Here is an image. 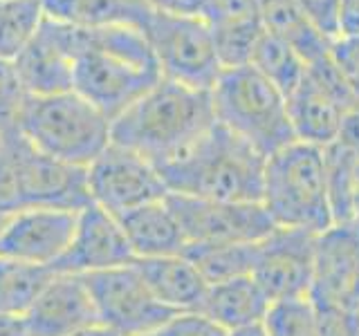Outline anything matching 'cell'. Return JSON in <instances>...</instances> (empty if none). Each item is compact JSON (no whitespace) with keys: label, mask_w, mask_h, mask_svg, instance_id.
<instances>
[{"label":"cell","mask_w":359,"mask_h":336,"mask_svg":"<svg viewBox=\"0 0 359 336\" xmlns=\"http://www.w3.org/2000/svg\"><path fill=\"white\" fill-rule=\"evenodd\" d=\"M160 78V65L142 27L81 29L74 90L104 112L110 123Z\"/></svg>","instance_id":"cell-1"},{"label":"cell","mask_w":359,"mask_h":336,"mask_svg":"<svg viewBox=\"0 0 359 336\" xmlns=\"http://www.w3.org/2000/svg\"><path fill=\"white\" fill-rule=\"evenodd\" d=\"M267 157L222 123L155 166L168 193L222 202H261Z\"/></svg>","instance_id":"cell-2"},{"label":"cell","mask_w":359,"mask_h":336,"mask_svg":"<svg viewBox=\"0 0 359 336\" xmlns=\"http://www.w3.org/2000/svg\"><path fill=\"white\" fill-rule=\"evenodd\" d=\"M213 123L211 92L160 78L110 123V141L144 155L153 166L168 162Z\"/></svg>","instance_id":"cell-3"},{"label":"cell","mask_w":359,"mask_h":336,"mask_svg":"<svg viewBox=\"0 0 359 336\" xmlns=\"http://www.w3.org/2000/svg\"><path fill=\"white\" fill-rule=\"evenodd\" d=\"M261 204L280 229H303L317 235L330 229L334 220L321 146L297 139L269 155Z\"/></svg>","instance_id":"cell-4"},{"label":"cell","mask_w":359,"mask_h":336,"mask_svg":"<svg viewBox=\"0 0 359 336\" xmlns=\"http://www.w3.org/2000/svg\"><path fill=\"white\" fill-rule=\"evenodd\" d=\"M216 121L269 157L297 141L287 97L252 65L222 70L211 90Z\"/></svg>","instance_id":"cell-5"},{"label":"cell","mask_w":359,"mask_h":336,"mask_svg":"<svg viewBox=\"0 0 359 336\" xmlns=\"http://www.w3.org/2000/svg\"><path fill=\"white\" fill-rule=\"evenodd\" d=\"M20 134L39 153L88 168L110 146V119L76 90L32 97Z\"/></svg>","instance_id":"cell-6"},{"label":"cell","mask_w":359,"mask_h":336,"mask_svg":"<svg viewBox=\"0 0 359 336\" xmlns=\"http://www.w3.org/2000/svg\"><path fill=\"white\" fill-rule=\"evenodd\" d=\"M142 29L160 65L162 78L211 92L222 74V65L205 18L153 11Z\"/></svg>","instance_id":"cell-7"},{"label":"cell","mask_w":359,"mask_h":336,"mask_svg":"<svg viewBox=\"0 0 359 336\" xmlns=\"http://www.w3.org/2000/svg\"><path fill=\"white\" fill-rule=\"evenodd\" d=\"M83 280L93 296L99 325L117 336H153L180 314L153 296L133 262L86 274Z\"/></svg>","instance_id":"cell-8"},{"label":"cell","mask_w":359,"mask_h":336,"mask_svg":"<svg viewBox=\"0 0 359 336\" xmlns=\"http://www.w3.org/2000/svg\"><path fill=\"white\" fill-rule=\"evenodd\" d=\"M357 106L359 99L346 85L330 56L306 65V74L287 97V112L297 139L321 148L339 139L346 115Z\"/></svg>","instance_id":"cell-9"},{"label":"cell","mask_w":359,"mask_h":336,"mask_svg":"<svg viewBox=\"0 0 359 336\" xmlns=\"http://www.w3.org/2000/svg\"><path fill=\"white\" fill-rule=\"evenodd\" d=\"M166 204L182 229L187 246L258 242L278 229L261 202H222L168 193Z\"/></svg>","instance_id":"cell-10"},{"label":"cell","mask_w":359,"mask_h":336,"mask_svg":"<svg viewBox=\"0 0 359 336\" xmlns=\"http://www.w3.org/2000/svg\"><path fill=\"white\" fill-rule=\"evenodd\" d=\"M88 190L93 204L115 218L168 195V188L153 162L112 141L88 166Z\"/></svg>","instance_id":"cell-11"},{"label":"cell","mask_w":359,"mask_h":336,"mask_svg":"<svg viewBox=\"0 0 359 336\" xmlns=\"http://www.w3.org/2000/svg\"><path fill=\"white\" fill-rule=\"evenodd\" d=\"M9 144L14 150L20 209L81 211L93 204L88 190V168L43 155L22 137L11 139Z\"/></svg>","instance_id":"cell-12"},{"label":"cell","mask_w":359,"mask_h":336,"mask_svg":"<svg viewBox=\"0 0 359 336\" xmlns=\"http://www.w3.org/2000/svg\"><path fill=\"white\" fill-rule=\"evenodd\" d=\"M308 298L319 309L359 314V218L317 235Z\"/></svg>","instance_id":"cell-13"},{"label":"cell","mask_w":359,"mask_h":336,"mask_svg":"<svg viewBox=\"0 0 359 336\" xmlns=\"http://www.w3.org/2000/svg\"><path fill=\"white\" fill-rule=\"evenodd\" d=\"M81 29L45 16L36 36L14 61L22 85L32 97H50L74 90V65Z\"/></svg>","instance_id":"cell-14"},{"label":"cell","mask_w":359,"mask_h":336,"mask_svg":"<svg viewBox=\"0 0 359 336\" xmlns=\"http://www.w3.org/2000/svg\"><path fill=\"white\" fill-rule=\"evenodd\" d=\"M314 240L317 233L303 229H274L261 240L252 278L269 302L308 298L312 285Z\"/></svg>","instance_id":"cell-15"},{"label":"cell","mask_w":359,"mask_h":336,"mask_svg":"<svg viewBox=\"0 0 359 336\" xmlns=\"http://www.w3.org/2000/svg\"><path fill=\"white\" fill-rule=\"evenodd\" d=\"M76 216L79 211L65 209H20L9 213L0 235V255L54 269L70 246Z\"/></svg>","instance_id":"cell-16"},{"label":"cell","mask_w":359,"mask_h":336,"mask_svg":"<svg viewBox=\"0 0 359 336\" xmlns=\"http://www.w3.org/2000/svg\"><path fill=\"white\" fill-rule=\"evenodd\" d=\"M133 260L135 253L119 220L97 204H90L79 211L70 246L54 265V272L86 276L130 265Z\"/></svg>","instance_id":"cell-17"},{"label":"cell","mask_w":359,"mask_h":336,"mask_svg":"<svg viewBox=\"0 0 359 336\" xmlns=\"http://www.w3.org/2000/svg\"><path fill=\"white\" fill-rule=\"evenodd\" d=\"M22 318L29 336H72L99 325L86 280L76 274H54Z\"/></svg>","instance_id":"cell-18"},{"label":"cell","mask_w":359,"mask_h":336,"mask_svg":"<svg viewBox=\"0 0 359 336\" xmlns=\"http://www.w3.org/2000/svg\"><path fill=\"white\" fill-rule=\"evenodd\" d=\"M202 18L211 29L222 70L250 65L265 34L258 0H209Z\"/></svg>","instance_id":"cell-19"},{"label":"cell","mask_w":359,"mask_h":336,"mask_svg":"<svg viewBox=\"0 0 359 336\" xmlns=\"http://www.w3.org/2000/svg\"><path fill=\"white\" fill-rule=\"evenodd\" d=\"M133 267L153 291V296L180 314L198 312L207 296L209 283L198 267L182 255L162 258H135Z\"/></svg>","instance_id":"cell-20"},{"label":"cell","mask_w":359,"mask_h":336,"mask_svg":"<svg viewBox=\"0 0 359 336\" xmlns=\"http://www.w3.org/2000/svg\"><path fill=\"white\" fill-rule=\"evenodd\" d=\"M117 220L126 233L135 258L182 255L187 251L182 229H180L173 211L168 209L166 197L133 209Z\"/></svg>","instance_id":"cell-21"},{"label":"cell","mask_w":359,"mask_h":336,"mask_svg":"<svg viewBox=\"0 0 359 336\" xmlns=\"http://www.w3.org/2000/svg\"><path fill=\"white\" fill-rule=\"evenodd\" d=\"M269 305L272 302L256 280L252 276H241L209 285L198 312L227 332H236L263 323Z\"/></svg>","instance_id":"cell-22"},{"label":"cell","mask_w":359,"mask_h":336,"mask_svg":"<svg viewBox=\"0 0 359 336\" xmlns=\"http://www.w3.org/2000/svg\"><path fill=\"white\" fill-rule=\"evenodd\" d=\"M258 9H261L265 31L290 45L306 65L330 56L332 38L314 25L297 0H258Z\"/></svg>","instance_id":"cell-23"},{"label":"cell","mask_w":359,"mask_h":336,"mask_svg":"<svg viewBox=\"0 0 359 336\" xmlns=\"http://www.w3.org/2000/svg\"><path fill=\"white\" fill-rule=\"evenodd\" d=\"M43 9L45 16L76 29L144 27L153 14L146 0H43Z\"/></svg>","instance_id":"cell-24"},{"label":"cell","mask_w":359,"mask_h":336,"mask_svg":"<svg viewBox=\"0 0 359 336\" xmlns=\"http://www.w3.org/2000/svg\"><path fill=\"white\" fill-rule=\"evenodd\" d=\"M258 242H229V244H191L184 255L198 267L209 285L222 280L252 276L258 260Z\"/></svg>","instance_id":"cell-25"},{"label":"cell","mask_w":359,"mask_h":336,"mask_svg":"<svg viewBox=\"0 0 359 336\" xmlns=\"http://www.w3.org/2000/svg\"><path fill=\"white\" fill-rule=\"evenodd\" d=\"M54 274L52 267L0 255V314L25 316Z\"/></svg>","instance_id":"cell-26"},{"label":"cell","mask_w":359,"mask_h":336,"mask_svg":"<svg viewBox=\"0 0 359 336\" xmlns=\"http://www.w3.org/2000/svg\"><path fill=\"white\" fill-rule=\"evenodd\" d=\"M250 65L256 72H261L269 83H274L285 97L292 94V90L306 74V61L290 45L269 36L267 31L258 41Z\"/></svg>","instance_id":"cell-27"},{"label":"cell","mask_w":359,"mask_h":336,"mask_svg":"<svg viewBox=\"0 0 359 336\" xmlns=\"http://www.w3.org/2000/svg\"><path fill=\"white\" fill-rule=\"evenodd\" d=\"M43 18V0L0 3V59L14 61L36 36Z\"/></svg>","instance_id":"cell-28"},{"label":"cell","mask_w":359,"mask_h":336,"mask_svg":"<svg viewBox=\"0 0 359 336\" xmlns=\"http://www.w3.org/2000/svg\"><path fill=\"white\" fill-rule=\"evenodd\" d=\"M263 328L267 336H321L319 312L310 298L272 302Z\"/></svg>","instance_id":"cell-29"},{"label":"cell","mask_w":359,"mask_h":336,"mask_svg":"<svg viewBox=\"0 0 359 336\" xmlns=\"http://www.w3.org/2000/svg\"><path fill=\"white\" fill-rule=\"evenodd\" d=\"M32 94L11 61L0 59V144L22 137L20 126Z\"/></svg>","instance_id":"cell-30"},{"label":"cell","mask_w":359,"mask_h":336,"mask_svg":"<svg viewBox=\"0 0 359 336\" xmlns=\"http://www.w3.org/2000/svg\"><path fill=\"white\" fill-rule=\"evenodd\" d=\"M330 61L359 99V34H339L330 45Z\"/></svg>","instance_id":"cell-31"},{"label":"cell","mask_w":359,"mask_h":336,"mask_svg":"<svg viewBox=\"0 0 359 336\" xmlns=\"http://www.w3.org/2000/svg\"><path fill=\"white\" fill-rule=\"evenodd\" d=\"M153 336H231L218 323H213L200 312H184L171 318Z\"/></svg>","instance_id":"cell-32"},{"label":"cell","mask_w":359,"mask_h":336,"mask_svg":"<svg viewBox=\"0 0 359 336\" xmlns=\"http://www.w3.org/2000/svg\"><path fill=\"white\" fill-rule=\"evenodd\" d=\"M18 206V190H16V166L11 144H0V213L9 216L16 213Z\"/></svg>","instance_id":"cell-33"},{"label":"cell","mask_w":359,"mask_h":336,"mask_svg":"<svg viewBox=\"0 0 359 336\" xmlns=\"http://www.w3.org/2000/svg\"><path fill=\"white\" fill-rule=\"evenodd\" d=\"M328 38L339 36V0H297Z\"/></svg>","instance_id":"cell-34"},{"label":"cell","mask_w":359,"mask_h":336,"mask_svg":"<svg viewBox=\"0 0 359 336\" xmlns=\"http://www.w3.org/2000/svg\"><path fill=\"white\" fill-rule=\"evenodd\" d=\"M321 336H359V314L339 309H319Z\"/></svg>","instance_id":"cell-35"},{"label":"cell","mask_w":359,"mask_h":336,"mask_svg":"<svg viewBox=\"0 0 359 336\" xmlns=\"http://www.w3.org/2000/svg\"><path fill=\"white\" fill-rule=\"evenodd\" d=\"M153 11L173 16H200L205 14L209 0H146Z\"/></svg>","instance_id":"cell-36"},{"label":"cell","mask_w":359,"mask_h":336,"mask_svg":"<svg viewBox=\"0 0 359 336\" xmlns=\"http://www.w3.org/2000/svg\"><path fill=\"white\" fill-rule=\"evenodd\" d=\"M339 34H359V0H339Z\"/></svg>","instance_id":"cell-37"},{"label":"cell","mask_w":359,"mask_h":336,"mask_svg":"<svg viewBox=\"0 0 359 336\" xmlns=\"http://www.w3.org/2000/svg\"><path fill=\"white\" fill-rule=\"evenodd\" d=\"M0 336H29L25 318L14 314H0Z\"/></svg>","instance_id":"cell-38"},{"label":"cell","mask_w":359,"mask_h":336,"mask_svg":"<svg viewBox=\"0 0 359 336\" xmlns=\"http://www.w3.org/2000/svg\"><path fill=\"white\" fill-rule=\"evenodd\" d=\"M231 336H267L263 323L258 325H252V328H243V330H236V332H229Z\"/></svg>","instance_id":"cell-39"},{"label":"cell","mask_w":359,"mask_h":336,"mask_svg":"<svg viewBox=\"0 0 359 336\" xmlns=\"http://www.w3.org/2000/svg\"><path fill=\"white\" fill-rule=\"evenodd\" d=\"M72 336H117V334H115V332H110V330H106L104 325H97V328L83 330V332L72 334Z\"/></svg>","instance_id":"cell-40"},{"label":"cell","mask_w":359,"mask_h":336,"mask_svg":"<svg viewBox=\"0 0 359 336\" xmlns=\"http://www.w3.org/2000/svg\"><path fill=\"white\" fill-rule=\"evenodd\" d=\"M5 222H7V216L0 213V235H3V229H5Z\"/></svg>","instance_id":"cell-41"},{"label":"cell","mask_w":359,"mask_h":336,"mask_svg":"<svg viewBox=\"0 0 359 336\" xmlns=\"http://www.w3.org/2000/svg\"><path fill=\"white\" fill-rule=\"evenodd\" d=\"M0 3H14V0H0Z\"/></svg>","instance_id":"cell-42"}]
</instances>
